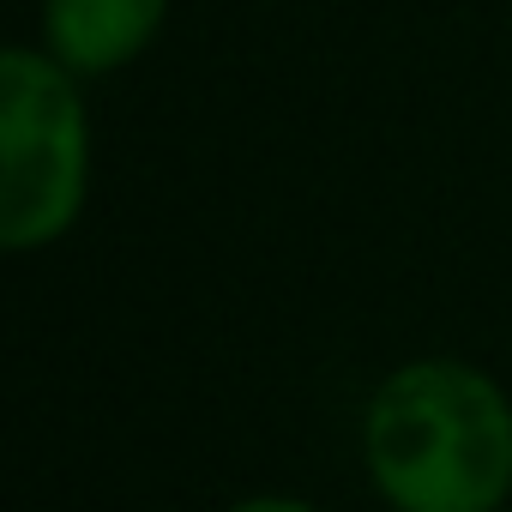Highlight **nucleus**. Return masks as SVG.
Masks as SVG:
<instances>
[{
	"label": "nucleus",
	"instance_id": "3",
	"mask_svg": "<svg viewBox=\"0 0 512 512\" xmlns=\"http://www.w3.org/2000/svg\"><path fill=\"white\" fill-rule=\"evenodd\" d=\"M169 7L175 0H37V43L85 85L115 79L157 49Z\"/></svg>",
	"mask_w": 512,
	"mask_h": 512
},
{
	"label": "nucleus",
	"instance_id": "1",
	"mask_svg": "<svg viewBox=\"0 0 512 512\" xmlns=\"http://www.w3.org/2000/svg\"><path fill=\"white\" fill-rule=\"evenodd\" d=\"M356 452L392 512H506L512 392L470 356H410L374 380Z\"/></svg>",
	"mask_w": 512,
	"mask_h": 512
},
{
	"label": "nucleus",
	"instance_id": "4",
	"mask_svg": "<svg viewBox=\"0 0 512 512\" xmlns=\"http://www.w3.org/2000/svg\"><path fill=\"white\" fill-rule=\"evenodd\" d=\"M223 512H326V506L308 494H290V488H253V494H235Z\"/></svg>",
	"mask_w": 512,
	"mask_h": 512
},
{
	"label": "nucleus",
	"instance_id": "2",
	"mask_svg": "<svg viewBox=\"0 0 512 512\" xmlns=\"http://www.w3.org/2000/svg\"><path fill=\"white\" fill-rule=\"evenodd\" d=\"M97 127L85 79L67 73L43 43H13L0 55V247L49 253L91 205Z\"/></svg>",
	"mask_w": 512,
	"mask_h": 512
}]
</instances>
